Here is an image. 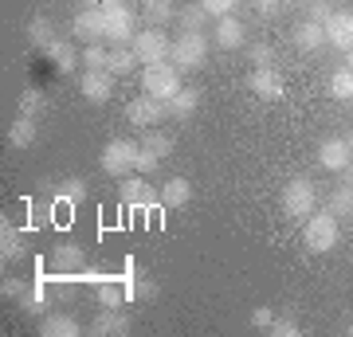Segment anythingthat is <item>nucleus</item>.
I'll list each match as a JSON object with an SVG mask.
<instances>
[{
    "label": "nucleus",
    "instance_id": "nucleus-5",
    "mask_svg": "<svg viewBox=\"0 0 353 337\" xmlns=\"http://www.w3.org/2000/svg\"><path fill=\"white\" fill-rule=\"evenodd\" d=\"M106 12V39H110L114 48H130L134 43V28H138V16L130 4H114V8H102Z\"/></svg>",
    "mask_w": 353,
    "mask_h": 337
},
{
    "label": "nucleus",
    "instance_id": "nucleus-42",
    "mask_svg": "<svg viewBox=\"0 0 353 337\" xmlns=\"http://www.w3.org/2000/svg\"><path fill=\"white\" fill-rule=\"evenodd\" d=\"M0 290H4V298H20V294L28 290V283H20V278H8Z\"/></svg>",
    "mask_w": 353,
    "mask_h": 337
},
{
    "label": "nucleus",
    "instance_id": "nucleus-10",
    "mask_svg": "<svg viewBox=\"0 0 353 337\" xmlns=\"http://www.w3.org/2000/svg\"><path fill=\"white\" fill-rule=\"evenodd\" d=\"M122 204L126 208H141V212H153L161 208V192L145 181H122Z\"/></svg>",
    "mask_w": 353,
    "mask_h": 337
},
{
    "label": "nucleus",
    "instance_id": "nucleus-9",
    "mask_svg": "<svg viewBox=\"0 0 353 337\" xmlns=\"http://www.w3.org/2000/svg\"><path fill=\"white\" fill-rule=\"evenodd\" d=\"M75 36L83 39V43H102V39H106V12H102L99 4H87V8L75 16Z\"/></svg>",
    "mask_w": 353,
    "mask_h": 337
},
{
    "label": "nucleus",
    "instance_id": "nucleus-45",
    "mask_svg": "<svg viewBox=\"0 0 353 337\" xmlns=\"http://www.w3.org/2000/svg\"><path fill=\"white\" fill-rule=\"evenodd\" d=\"M345 185H353V161H350V169H345Z\"/></svg>",
    "mask_w": 353,
    "mask_h": 337
},
{
    "label": "nucleus",
    "instance_id": "nucleus-15",
    "mask_svg": "<svg viewBox=\"0 0 353 337\" xmlns=\"http://www.w3.org/2000/svg\"><path fill=\"white\" fill-rule=\"evenodd\" d=\"M83 94H87V102H106L114 94V71L110 67H102V71H90L83 75Z\"/></svg>",
    "mask_w": 353,
    "mask_h": 337
},
{
    "label": "nucleus",
    "instance_id": "nucleus-3",
    "mask_svg": "<svg viewBox=\"0 0 353 337\" xmlns=\"http://www.w3.org/2000/svg\"><path fill=\"white\" fill-rule=\"evenodd\" d=\"M204 55H208V39L201 32H181L173 39L169 63H173L176 71H196V67H204Z\"/></svg>",
    "mask_w": 353,
    "mask_h": 337
},
{
    "label": "nucleus",
    "instance_id": "nucleus-11",
    "mask_svg": "<svg viewBox=\"0 0 353 337\" xmlns=\"http://www.w3.org/2000/svg\"><path fill=\"white\" fill-rule=\"evenodd\" d=\"M165 114H169V106H165L161 99H153V94H141V99H134L126 106V118L134 125H157Z\"/></svg>",
    "mask_w": 353,
    "mask_h": 337
},
{
    "label": "nucleus",
    "instance_id": "nucleus-43",
    "mask_svg": "<svg viewBox=\"0 0 353 337\" xmlns=\"http://www.w3.org/2000/svg\"><path fill=\"white\" fill-rule=\"evenodd\" d=\"M283 8V0H255V12L259 16H275Z\"/></svg>",
    "mask_w": 353,
    "mask_h": 337
},
{
    "label": "nucleus",
    "instance_id": "nucleus-12",
    "mask_svg": "<svg viewBox=\"0 0 353 337\" xmlns=\"http://www.w3.org/2000/svg\"><path fill=\"white\" fill-rule=\"evenodd\" d=\"M350 141L345 138H326L322 145H318V161H322V169H330V173H345L350 169Z\"/></svg>",
    "mask_w": 353,
    "mask_h": 337
},
{
    "label": "nucleus",
    "instance_id": "nucleus-44",
    "mask_svg": "<svg viewBox=\"0 0 353 337\" xmlns=\"http://www.w3.org/2000/svg\"><path fill=\"white\" fill-rule=\"evenodd\" d=\"M87 4H99V8H114V4H122V0H87Z\"/></svg>",
    "mask_w": 353,
    "mask_h": 337
},
{
    "label": "nucleus",
    "instance_id": "nucleus-13",
    "mask_svg": "<svg viewBox=\"0 0 353 337\" xmlns=\"http://www.w3.org/2000/svg\"><path fill=\"white\" fill-rule=\"evenodd\" d=\"M248 87L259 94L263 102H275V99H283V75H279L275 67H255L252 71V79H248Z\"/></svg>",
    "mask_w": 353,
    "mask_h": 337
},
{
    "label": "nucleus",
    "instance_id": "nucleus-25",
    "mask_svg": "<svg viewBox=\"0 0 353 337\" xmlns=\"http://www.w3.org/2000/svg\"><path fill=\"white\" fill-rule=\"evenodd\" d=\"M43 51H48V59L55 63L59 71H71V67H75V63H79V51L71 48L67 39H51V43H48V48H43Z\"/></svg>",
    "mask_w": 353,
    "mask_h": 337
},
{
    "label": "nucleus",
    "instance_id": "nucleus-31",
    "mask_svg": "<svg viewBox=\"0 0 353 337\" xmlns=\"http://www.w3.org/2000/svg\"><path fill=\"white\" fill-rule=\"evenodd\" d=\"M28 39H32V43H36V48H48L51 39V20L48 16H36V20H32V24H28Z\"/></svg>",
    "mask_w": 353,
    "mask_h": 337
},
{
    "label": "nucleus",
    "instance_id": "nucleus-30",
    "mask_svg": "<svg viewBox=\"0 0 353 337\" xmlns=\"http://www.w3.org/2000/svg\"><path fill=\"white\" fill-rule=\"evenodd\" d=\"M330 94H334V99H353V71L350 67L334 71V79H330Z\"/></svg>",
    "mask_w": 353,
    "mask_h": 337
},
{
    "label": "nucleus",
    "instance_id": "nucleus-16",
    "mask_svg": "<svg viewBox=\"0 0 353 337\" xmlns=\"http://www.w3.org/2000/svg\"><path fill=\"white\" fill-rule=\"evenodd\" d=\"M94 298H99L102 310H122V306L130 302L126 283H122V278H102L99 287H94Z\"/></svg>",
    "mask_w": 353,
    "mask_h": 337
},
{
    "label": "nucleus",
    "instance_id": "nucleus-40",
    "mask_svg": "<svg viewBox=\"0 0 353 337\" xmlns=\"http://www.w3.org/2000/svg\"><path fill=\"white\" fill-rule=\"evenodd\" d=\"M271 59H275V51L267 48V43H255V48H252V63H255V67H271Z\"/></svg>",
    "mask_w": 353,
    "mask_h": 337
},
{
    "label": "nucleus",
    "instance_id": "nucleus-46",
    "mask_svg": "<svg viewBox=\"0 0 353 337\" xmlns=\"http://www.w3.org/2000/svg\"><path fill=\"white\" fill-rule=\"evenodd\" d=\"M345 334H350V337H353V322H350V329H345Z\"/></svg>",
    "mask_w": 353,
    "mask_h": 337
},
{
    "label": "nucleus",
    "instance_id": "nucleus-35",
    "mask_svg": "<svg viewBox=\"0 0 353 337\" xmlns=\"http://www.w3.org/2000/svg\"><path fill=\"white\" fill-rule=\"evenodd\" d=\"M201 4L208 8V16H216V20H220V16L236 12V4H240V0H201Z\"/></svg>",
    "mask_w": 353,
    "mask_h": 337
},
{
    "label": "nucleus",
    "instance_id": "nucleus-28",
    "mask_svg": "<svg viewBox=\"0 0 353 337\" xmlns=\"http://www.w3.org/2000/svg\"><path fill=\"white\" fill-rule=\"evenodd\" d=\"M330 212L338 216V220H350L353 216V185L334 188V196H330Z\"/></svg>",
    "mask_w": 353,
    "mask_h": 337
},
{
    "label": "nucleus",
    "instance_id": "nucleus-24",
    "mask_svg": "<svg viewBox=\"0 0 353 337\" xmlns=\"http://www.w3.org/2000/svg\"><path fill=\"white\" fill-rule=\"evenodd\" d=\"M141 16H145V24L150 28H165L173 20V0H141Z\"/></svg>",
    "mask_w": 353,
    "mask_h": 337
},
{
    "label": "nucleus",
    "instance_id": "nucleus-49",
    "mask_svg": "<svg viewBox=\"0 0 353 337\" xmlns=\"http://www.w3.org/2000/svg\"><path fill=\"white\" fill-rule=\"evenodd\" d=\"M290 4H303V0H290Z\"/></svg>",
    "mask_w": 353,
    "mask_h": 337
},
{
    "label": "nucleus",
    "instance_id": "nucleus-22",
    "mask_svg": "<svg viewBox=\"0 0 353 337\" xmlns=\"http://www.w3.org/2000/svg\"><path fill=\"white\" fill-rule=\"evenodd\" d=\"M39 329H43V337H79L83 334V325H79L71 314H48Z\"/></svg>",
    "mask_w": 353,
    "mask_h": 337
},
{
    "label": "nucleus",
    "instance_id": "nucleus-6",
    "mask_svg": "<svg viewBox=\"0 0 353 337\" xmlns=\"http://www.w3.org/2000/svg\"><path fill=\"white\" fill-rule=\"evenodd\" d=\"M138 141H130V138H114L106 141V150H102V173H110V176H126L130 169H134V157H138Z\"/></svg>",
    "mask_w": 353,
    "mask_h": 337
},
{
    "label": "nucleus",
    "instance_id": "nucleus-23",
    "mask_svg": "<svg viewBox=\"0 0 353 337\" xmlns=\"http://www.w3.org/2000/svg\"><path fill=\"white\" fill-rule=\"evenodd\" d=\"M36 134H39V125H36V118H28V114H20V118L8 125V141H12L16 150H28V145L36 141Z\"/></svg>",
    "mask_w": 353,
    "mask_h": 337
},
{
    "label": "nucleus",
    "instance_id": "nucleus-8",
    "mask_svg": "<svg viewBox=\"0 0 353 337\" xmlns=\"http://www.w3.org/2000/svg\"><path fill=\"white\" fill-rule=\"evenodd\" d=\"M51 271L55 275H87V251L79 247V243H59V247L51 251Z\"/></svg>",
    "mask_w": 353,
    "mask_h": 337
},
{
    "label": "nucleus",
    "instance_id": "nucleus-36",
    "mask_svg": "<svg viewBox=\"0 0 353 337\" xmlns=\"http://www.w3.org/2000/svg\"><path fill=\"white\" fill-rule=\"evenodd\" d=\"M157 161H161V157H157L153 150H145V145H141L138 157H134V169H138V173H153V169H157Z\"/></svg>",
    "mask_w": 353,
    "mask_h": 337
},
{
    "label": "nucleus",
    "instance_id": "nucleus-17",
    "mask_svg": "<svg viewBox=\"0 0 353 337\" xmlns=\"http://www.w3.org/2000/svg\"><path fill=\"white\" fill-rule=\"evenodd\" d=\"M90 334H94V337H126V334H130L126 314H118V310H102L99 318L90 322Z\"/></svg>",
    "mask_w": 353,
    "mask_h": 337
},
{
    "label": "nucleus",
    "instance_id": "nucleus-18",
    "mask_svg": "<svg viewBox=\"0 0 353 337\" xmlns=\"http://www.w3.org/2000/svg\"><path fill=\"white\" fill-rule=\"evenodd\" d=\"M290 39H294V48L299 51H318L322 43H326V24H314V20H303V24L290 32Z\"/></svg>",
    "mask_w": 353,
    "mask_h": 337
},
{
    "label": "nucleus",
    "instance_id": "nucleus-14",
    "mask_svg": "<svg viewBox=\"0 0 353 337\" xmlns=\"http://www.w3.org/2000/svg\"><path fill=\"white\" fill-rule=\"evenodd\" d=\"M326 43L338 51H353V12H334L326 20Z\"/></svg>",
    "mask_w": 353,
    "mask_h": 337
},
{
    "label": "nucleus",
    "instance_id": "nucleus-48",
    "mask_svg": "<svg viewBox=\"0 0 353 337\" xmlns=\"http://www.w3.org/2000/svg\"><path fill=\"white\" fill-rule=\"evenodd\" d=\"M345 141H350V150H353V134H350V138H345Z\"/></svg>",
    "mask_w": 353,
    "mask_h": 337
},
{
    "label": "nucleus",
    "instance_id": "nucleus-4",
    "mask_svg": "<svg viewBox=\"0 0 353 337\" xmlns=\"http://www.w3.org/2000/svg\"><path fill=\"white\" fill-rule=\"evenodd\" d=\"M141 87H145V94L169 102L176 90H181V71H176L173 63H150V67L141 71Z\"/></svg>",
    "mask_w": 353,
    "mask_h": 337
},
{
    "label": "nucleus",
    "instance_id": "nucleus-41",
    "mask_svg": "<svg viewBox=\"0 0 353 337\" xmlns=\"http://www.w3.org/2000/svg\"><path fill=\"white\" fill-rule=\"evenodd\" d=\"M271 322H275V310H267V306H259V310L252 314V325H255V329H271Z\"/></svg>",
    "mask_w": 353,
    "mask_h": 337
},
{
    "label": "nucleus",
    "instance_id": "nucleus-21",
    "mask_svg": "<svg viewBox=\"0 0 353 337\" xmlns=\"http://www.w3.org/2000/svg\"><path fill=\"white\" fill-rule=\"evenodd\" d=\"M192 200V185L185 176H173V181H165L161 188V208H185Z\"/></svg>",
    "mask_w": 353,
    "mask_h": 337
},
{
    "label": "nucleus",
    "instance_id": "nucleus-39",
    "mask_svg": "<svg viewBox=\"0 0 353 337\" xmlns=\"http://www.w3.org/2000/svg\"><path fill=\"white\" fill-rule=\"evenodd\" d=\"M306 4H310V20H314V24H326L330 16H334L326 0H306Z\"/></svg>",
    "mask_w": 353,
    "mask_h": 337
},
{
    "label": "nucleus",
    "instance_id": "nucleus-7",
    "mask_svg": "<svg viewBox=\"0 0 353 337\" xmlns=\"http://www.w3.org/2000/svg\"><path fill=\"white\" fill-rule=\"evenodd\" d=\"M130 48H134L138 63H145V67H150V63H165V59H169L173 43L165 39L161 28H145V32H138V36H134V43H130Z\"/></svg>",
    "mask_w": 353,
    "mask_h": 337
},
{
    "label": "nucleus",
    "instance_id": "nucleus-32",
    "mask_svg": "<svg viewBox=\"0 0 353 337\" xmlns=\"http://www.w3.org/2000/svg\"><path fill=\"white\" fill-rule=\"evenodd\" d=\"M59 200H63V204H71V208H75V204H83V200H87V181H63V185H59Z\"/></svg>",
    "mask_w": 353,
    "mask_h": 337
},
{
    "label": "nucleus",
    "instance_id": "nucleus-20",
    "mask_svg": "<svg viewBox=\"0 0 353 337\" xmlns=\"http://www.w3.org/2000/svg\"><path fill=\"white\" fill-rule=\"evenodd\" d=\"M165 106H169V118L185 122V118H192V110L201 106V90H196V87H181L173 99L165 102Z\"/></svg>",
    "mask_w": 353,
    "mask_h": 337
},
{
    "label": "nucleus",
    "instance_id": "nucleus-47",
    "mask_svg": "<svg viewBox=\"0 0 353 337\" xmlns=\"http://www.w3.org/2000/svg\"><path fill=\"white\" fill-rule=\"evenodd\" d=\"M350 71H353V51H350Z\"/></svg>",
    "mask_w": 353,
    "mask_h": 337
},
{
    "label": "nucleus",
    "instance_id": "nucleus-27",
    "mask_svg": "<svg viewBox=\"0 0 353 337\" xmlns=\"http://www.w3.org/2000/svg\"><path fill=\"white\" fill-rule=\"evenodd\" d=\"M0 255H4V259H20V255H24V243H20V232H16V227L8 224V220L0 224Z\"/></svg>",
    "mask_w": 353,
    "mask_h": 337
},
{
    "label": "nucleus",
    "instance_id": "nucleus-19",
    "mask_svg": "<svg viewBox=\"0 0 353 337\" xmlns=\"http://www.w3.org/2000/svg\"><path fill=\"white\" fill-rule=\"evenodd\" d=\"M243 32H248V28H243L236 16H220V20H216V43H220L224 51L243 48Z\"/></svg>",
    "mask_w": 353,
    "mask_h": 337
},
{
    "label": "nucleus",
    "instance_id": "nucleus-50",
    "mask_svg": "<svg viewBox=\"0 0 353 337\" xmlns=\"http://www.w3.org/2000/svg\"><path fill=\"white\" fill-rule=\"evenodd\" d=\"M350 102H353V99H350Z\"/></svg>",
    "mask_w": 353,
    "mask_h": 337
},
{
    "label": "nucleus",
    "instance_id": "nucleus-37",
    "mask_svg": "<svg viewBox=\"0 0 353 337\" xmlns=\"http://www.w3.org/2000/svg\"><path fill=\"white\" fill-rule=\"evenodd\" d=\"M39 106H43V99H39V90H24L20 94V114H28V118H36Z\"/></svg>",
    "mask_w": 353,
    "mask_h": 337
},
{
    "label": "nucleus",
    "instance_id": "nucleus-38",
    "mask_svg": "<svg viewBox=\"0 0 353 337\" xmlns=\"http://www.w3.org/2000/svg\"><path fill=\"white\" fill-rule=\"evenodd\" d=\"M271 334H275V337H299L303 329H299L294 318H275V322H271Z\"/></svg>",
    "mask_w": 353,
    "mask_h": 337
},
{
    "label": "nucleus",
    "instance_id": "nucleus-26",
    "mask_svg": "<svg viewBox=\"0 0 353 337\" xmlns=\"http://www.w3.org/2000/svg\"><path fill=\"white\" fill-rule=\"evenodd\" d=\"M204 20H208V8H204L201 0H192V4H185V8L176 12V24H181V32H201Z\"/></svg>",
    "mask_w": 353,
    "mask_h": 337
},
{
    "label": "nucleus",
    "instance_id": "nucleus-29",
    "mask_svg": "<svg viewBox=\"0 0 353 337\" xmlns=\"http://www.w3.org/2000/svg\"><path fill=\"white\" fill-rule=\"evenodd\" d=\"M134 63H138L134 48H114L110 51V71L114 75H134Z\"/></svg>",
    "mask_w": 353,
    "mask_h": 337
},
{
    "label": "nucleus",
    "instance_id": "nucleus-2",
    "mask_svg": "<svg viewBox=\"0 0 353 337\" xmlns=\"http://www.w3.org/2000/svg\"><path fill=\"white\" fill-rule=\"evenodd\" d=\"M314 208H318V188H314V181H306V176H294V181H287V188H283V212H287L290 220H306Z\"/></svg>",
    "mask_w": 353,
    "mask_h": 337
},
{
    "label": "nucleus",
    "instance_id": "nucleus-1",
    "mask_svg": "<svg viewBox=\"0 0 353 337\" xmlns=\"http://www.w3.org/2000/svg\"><path fill=\"white\" fill-rule=\"evenodd\" d=\"M338 216L330 212H310L306 216V232H303V239H306V247L310 251H318V255H326V251H334L338 247Z\"/></svg>",
    "mask_w": 353,
    "mask_h": 337
},
{
    "label": "nucleus",
    "instance_id": "nucleus-34",
    "mask_svg": "<svg viewBox=\"0 0 353 337\" xmlns=\"http://www.w3.org/2000/svg\"><path fill=\"white\" fill-rule=\"evenodd\" d=\"M83 63H87L90 71H102V67H110V51L102 48V43H87V51H83Z\"/></svg>",
    "mask_w": 353,
    "mask_h": 337
},
{
    "label": "nucleus",
    "instance_id": "nucleus-33",
    "mask_svg": "<svg viewBox=\"0 0 353 337\" xmlns=\"http://www.w3.org/2000/svg\"><path fill=\"white\" fill-rule=\"evenodd\" d=\"M141 145H145V150H153L157 157H169V153H173V138H169V134H161V130H150V134L141 138Z\"/></svg>",
    "mask_w": 353,
    "mask_h": 337
}]
</instances>
